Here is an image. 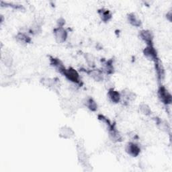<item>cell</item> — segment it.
<instances>
[{"label": "cell", "instance_id": "1", "mask_svg": "<svg viewBox=\"0 0 172 172\" xmlns=\"http://www.w3.org/2000/svg\"><path fill=\"white\" fill-rule=\"evenodd\" d=\"M61 73H63L67 79L71 80V81L75 82V83H79V76L77 72L75 69L72 68H69V69H66L65 68L62 67L61 69H59Z\"/></svg>", "mask_w": 172, "mask_h": 172}, {"label": "cell", "instance_id": "2", "mask_svg": "<svg viewBox=\"0 0 172 172\" xmlns=\"http://www.w3.org/2000/svg\"><path fill=\"white\" fill-rule=\"evenodd\" d=\"M159 96L162 102L165 104H170L171 102V96L169 94L166 89L163 87H161L159 90Z\"/></svg>", "mask_w": 172, "mask_h": 172}, {"label": "cell", "instance_id": "3", "mask_svg": "<svg viewBox=\"0 0 172 172\" xmlns=\"http://www.w3.org/2000/svg\"><path fill=\"white\" fill-rule=\"evenodd\" d=\"M54 34H55L56 40L59 42H64L66 40L67 36L66 30L61 27H59L58 28L54 30Z\"/></svg>", "mask_w": 172, "mask_h": 172}, {"label": "cell", "instance_id": "4", "mask_svg": "<svg viewBox=\"0 0 172 172\" xmlns=\"http://www.w3.org/2000/svg\"><path fill=\"white\" fill-rule=\"evenodd\" d=\"M126 151L129 154L134 157L138 155L139 153H140V149L136 144L134 143H129L127 146Z\"/></svg>", "mask_w": 172, "mask_h": 172}, {"label": "cell", "instance_id": "5", "mask_svg": "<svg viewBox=\"0 0 172 172\" xmlns=\"http://www.w3.org/2000/svg\"><path fill=\"white\" fill-rule=\"evenodd\" d=\"M144 53L145 55L153 60H157V53L152 45H149L144 49Z\"/></svg>", "mask_w": 172, "mask_h": 172}, {"label": "cell", "instance_id": "6", "mask_svg": "<svg viewBox=\"0 0 172 172\" xmlns=\"http://www.w3.org/2000/svg\"><path fill=\"white\" fill-rule=\"evenodd\" d=\"M141 36L142 37L144 41L147 43L149 44V45H152V40H153V36L151 35V33L149 31H142L141 32Z\"/></svg>", "mask_w": 172, "mask_h": 172}, {"label": "cell", "instance_id": "7", "mask_svg": "<svg viewBox=\"0 0 172 172\" xmlns=\"http://www.w3.org/2000/svg\"><path fill=\"white\" fill-rule=\"evenodd\" d=\"M109 96L112 100L114 102H115V103L118 102L120 101V96L118 92L114 91L113 89H110L109 91Z\"/></svg>", "mask_w": 172, "mask_h": 172}, {"label": "cell", "instance_id": "8", "mask_svg": "<svg viewBox=\"0 0 172 172\" xmlns=\"http://www.w3.org/2000/svg\"><path fill=\"white\" fill-rule=\"evenodd\" d=\"M128 20L130 22V23L134 26H139L141 25L140 20H139L138 18L135 16V15L133 14L129 15Z\"/></svg>", "mask_w": 172, "mask_h": 172}, {"label": "cell", "instance_id": "9", "mask_svg": "<svg viewBox=\"0 0 172 172\" xmlns=\"http://www.w3.org/2000/svg\"><path fill=\"white\" fill-rule=\"evenodd\" d=\"M91 76H92V77H93L94 79H96V81H100L103 79L102 74L101 73V72L99 71H91Z\"/></svg>", "mask_w": 172, "mask_h": 172}, {"label": "cell", "instance_id": "10", "mask_svg": "<svg viewBox=\"0 0 172 172\" xmlns=\"http://www.w3.org/2000/svg\"><path fill=\"white\" fill-rule=\"evenodd\" d=\"M99 13H100V15L102 16V18L103 20L104 21H107L111 17V14H110V12L108 10H101V12H99Z\"/></svg>", "mask_w": 172, "mask_h": 172}, {"label": "cell", "instance_id": "11", "mask_svg": "<svg viewBox=\"0 0 172 172\" xmlns=\"http://www.w3.org/2000/svg\"><path fill=\"white\" fill-rule=\"evenodd\" d=\"M87 106H88V108L91 110H96L97 109V105L96 104V102H94L92 99H89L88 101H87Z\"/></svg>", "mask_w": 172, "mask_h": 172}, {"label": "cell", "instance_id": "12", "mask_svg": "<svg viewBox=\"0 0 172 172\" xmlns=\"http://www.w3.org/2000/svg\"><path fill=\"white\" fill-rule=\"evenodd\" d=\"M140 110L141 111V112L145 114V115H149L151 113V110L149 108V107L148 106H147L146 104H143L140 106Z\"/></svg>", "mask_w": 172, "mask_h": 172}, {"label": "cell", "instance_id": "13", "mask_svg": "<svg viewBox=\"0 0 172 172\" xmlns=\"http://www.w3.org/2000/svg\"><path fill=\"white\" fill-rule=\"evenodd\" d=\"M18 38L19 40H20L22 42H28L30 41V38L28 36L24 35V34H19L18 36Z\"/></svg>", "mask_w": 172, "mask_h": 172}]
</instances>
